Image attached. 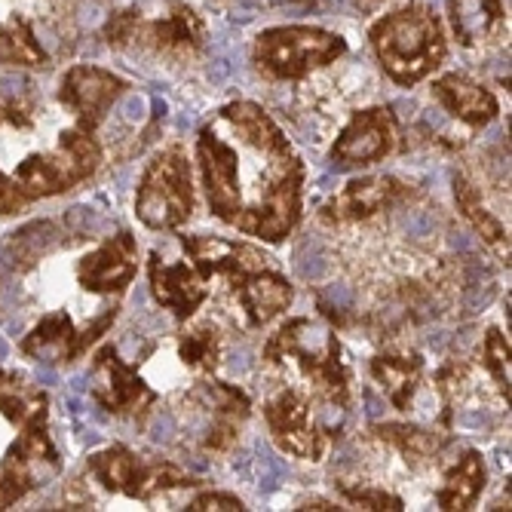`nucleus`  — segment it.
I'll use <instances>...</instances> for the list:
<instances>
[{
	"label": "nucleus",
	"mask_w": 512,
	"mask_h": 512,
	"mask_svg": "<svg viewBox=\"0 0 512 512\" xmlns=\"http://www.w3.org/2000/svg\"><path fill=\"white\" fill-rule=\"evenodd\" d=\"M396 138H399L396 120L387 108H365V111L353 114L350 123L341 129L329 157L344 169L371 166V163L384 160L387 154H393Z\"/></svg>",
	"instance_id": "nucleus-13"
},
{
	"label": "nucleus",
	"mask_w": 512,
	"mask_h": 512,
	"mask_svg": "<svg viewBox=\"0 0 512 512\" xmlns=\"http://www.w3.org/2000/svg\"><path fill=\"white\" fill-rule=\"evenodd\" d=\"M488 482V470H485V460L479 451H463L454 467L445 473L439 491H436V506L445 512L454 509H473L476 500L482 497Z\"/></svg>",
	"instance_id": "nucleus-24"
},
{
	"label": "nucleus",
	"mask_w": 512,
	"mask_h": 512,
	"mask_svg": "<svg viewBox=\"0 0 512 512\" xmlns=\"http://www.w3.org/2000/svg\"><path fill=\"white\" fill-rule=\"evenodd\" d=\"M433 96L439 99V105L460 123H467L473 129L488 126L497 114L500 105L494 99V92L485 89L482 83L463 77V74H442L433 83Z\"/></svg>",
	"instance_id": "nucleus-20"
},
{
	"label": "nucleus",
	"mask_w": 512,
	"mask_h": 512,
	"mask_svg": "<svg viewBox=\"0 0 512 512\" xmlns=\"http://www.w3.org/2000/svg\"><path fill=\"white\" fill-rule=\"evenodd\" d=\"M89 393L108 414L129 417V421H145L151 408L157 405L154 387L138 375L132 365H126L114 344L96 350L89 365Z\"/></svg>",
	"instance_id": "nucleus-10"
},
{
	"label": "nucleus",
	"mask_w": 512,
	"mask_h": 512,
	"mask_svg": "<svg viewBox=\"0 0 512 512\" xmlns=\"http://www.w3.org/2000/svg\"><path fill=\"white\" fill-rule=\"evenodd\" d=\"M341 494L356 509H375V512H402L405 503L399 494L375 485H341Z\"/></svg>",
	"instance_id": "nucleus-31"
},
{
	"label": "nucleus",
	"mask_w": 512,
	"mask_h": 512,
	"mask_svg": "<svg viewBox=\"0 0 512 512\" xmlns=\"http://www.w3.org/2000/svg\"><path fill=\"white\" fill-rule=\"evenodd\" d=\"M197 166L209 212L240 234L283 243L301 221L307 169L261 105H224L197 135Z\"/></svg>",
	"instance_id": "nucleus-1"
},
{
	"label": "nucleus",
	"mask_w": 512,
	"mask_h": 512,
	"mask_svg": "<svg viewBox=\"0 0 512 512\" xmlns=\"http://www.w3.org/2000/svg\"><path fill=\"white\" fill-rule=\"evenodd\" d=\"M50 56L22 16L0 22V68H46Z\"/></svg>",
	"instance_id": "nucleus-27"
},
{
	"label": "nucleus",
	"mask_w": 512,
	"mask_h": 512,
	"mask_svg": "<svg viewBox=\"0 0 512 512\" xmlns=\"http://www.w3.org/2000/svg\"><path fill=\"white\" fill-rule=\"evenodd\" d=\"M135 43L160 56H197L206 50V22L181 0H169V10L157 19H138Z\"/></svg>",
	"instance_id": "nucleus-15"
},
{
	"label": "nucleus",
	"mask_w": 512,
	"mask_h": 512,
	"mask_svg": "<svg viewBox=\"0 0 512 512\" xmlns=\"http://www.w3.org/2000/svg\"><path fill=\"white\" fill-rule=\"evenodd\" d=\"M99 166H102V145L96 132L74 123L59 135V142L50 151H37L25 157L16 166L13 178L28 200H40L77 188L80 181L96 175Z\"/></svg>",
	"instance_id": "nucleus-4"
},
{
	"label": "nucleus",
	"mask_w": 512,
	"mask_h": 512,
	"mask_svg": "<svg viewBox=\"0 0 512 512\" xmlns=\"http://www.w3.org/2000/svg\"><path fill=\"white\" fill-rule=\"evenodd\" d=\"M368 371H371V381H375L381 393L390 399V405L396 411H408L414 405L417 390L424 387L427 365H424V356L414 350H387L371 359Z\"/></svg>",
	"instance_id": "nucleus-19"
},
{
	"label": "nucleus",
	"mask_w": 512,
	"mask_h": 512,
	"mask_svg": "<svg viewBox=\"0 0 512 512\" xmlns=\"http://www.w3.org/2000/svg\"><path fill=\"white\" fill-rule=\"evenodd\" d=\"M37 111H40V105H37V96L31 92V86L0 80V126L25 132L34 126Z\"/></svg>",
	"instance_id": "nucleus-29"
},
{
	"label": "nucleus",
	"mask_w": 512,
	"mask_h": 512,
	"mask_svg": "<svg viewBox=\"0 0 512 512\" xmlns=\"http://www.w3.org/2000/svg\"><path fill=\"white\" fill-rule=\"evenodd\" d=\"M28 203L31 200L25 197V191L16 184V178H10L7 172H0V215H16Z\"/></svg>",
	"instance_id": "nucleus-34"
},
{
	"label": "nucleus",
	"mask_w": 512,
	"mask_h": 512,
	"mask_svg": "<svg viewBox=\"0 0 512 512\" xmlns=\"http://www.w3.org/2000/svg\"><path fill=\"white\" fill-rule=\"evenodd\" d=\"M227 286L237 295L240 310L252 329H261V325L273 322L279 313H286L295 298L292 283L273 267H258L249 273H240L234 279H227Z\"/></svg>",
	"instance_id": "nucleus-17"
},
{
	"label": "nucleus",
	"mask_w": 512,
	"mask_h": 512,
	"mask_svg": "<svg viewBox=\"0 0 512 512\" xmlns=\"http://www.w3.org/2000/svg\"><path fill=\"white\" fill-rule=\"evenodd\" d=\"M368 40L381 68L399 86H414L430 77L448 50L442 19L424 4H408L378 19L368 31Z\"/></svg>",
	"instance_id": "nucleus-3"
},
{
	"label": "nucleus",
	"mask_w": 512,
	"mask_h": 512,
	"mask_svg": "<svg viewBox=\"0 0 512 512\" xmlns=\"http://www.w3.org/2000/svg\"><path fill=\"white\" fill-rule=\"evenodd\" d=\"M264 362L273 368L292 365L310 393L335 411H347L350 405V371L341 356L338 335L319 319H289L270 335L264 347Z\"/></svg>",
	"instance_id": "nucleus-2"
},
{
	"label": "nucleus",
	"mask_w": 512,
	"mask_h": 512,
	"mask_svg": "<svg viewBox=\"0 0 512 512\" xmlns=\"http://www.w3.org/2000/svg\"><path fill=\"white\" fill-rule=\"evenodd\" d=\"M148 283L154 301L172 310L178 322H188L209 298V279L194 264H169L157 252L148 258Z\"/></svg>",
	"instance_id": "nucleus-16"
},
{
	"label": "nucleus",
	"mask_w": 512,
	"mask_h": 512,
	"mask_svg": "<svg viewBox=\"0 0 512 512\" xmlns=\"http://www.w3.org/2000/svg\"><path fill=\"white\" fill-rule=\"evenodd\" d=\"M138 19H142V13H138V10L114 13L105 22V28H102L108 46H117V50H123V46H132L135 43V31H138Z\"/></svg>",
	"instance_id": "nucleus-32"
},
{
	"label": "nucleus",
	"mask_w": 512,
	"mask_h": 512,
	"mask_svg": "<svg viewBox=\"0 0 512 512\" xmlns=\"http://www.w3.org/2000/svg\"><path fill=\"white\" fill-rule=\"evenodd\" d=\"M181 246L188 252L191 264L209 279V276H224L234 279L240 273L258 270V267H270V258L252 246V243H240V240H224V237H209V234H191L181 237Z\"/></svg>",
	"instance_id": "nucleus-18"
},
{
	"label": "nucleus",
	"mask_w": 512,
	"mask_h": 512,
	"mask_svg": "<svg viewBox=\"0 0 512 512\" xmlns=\"http://www.w3.org/2000/svg\"><path fill=\"white\" fill-rule=\"evenodd\" d=\"M129 89L123 77L96 65H74L59 83V102L74 114V123L96 132L114 102Z\"/></svg>",
	"instance_id": "nucleus-11"
},
{
	"label": "nucleus",
	"mask_w": 512,
	"mask_h": 512,
	"mask_svg": "<svg viewBox=\"0 0 512 512\" xmlns=\"http://www.w3.org/2000/svg\"><path fill=\"white\" fill-rule=\"evenodd\" d=\"M298 509H341V506L332 503V500H307V503H301Z\"/></svg>",
	"instance_id": "nucleus-35"
},
{
	"label": "nucleus",
	"mask_w": 512,
	"mask_h": 512,
	"mask_svg": "<svg viewBox=\"0 0 512 512\" xmlns=\"http://www.w3.org/2000/svg\"><path fill=\"white\" fill-rule=\"evenodd\" d=\"M411 197V188L396 175H365L347 181L338 194L325 200L322 221L325 224H353V221H368L387 209H396L402 200Z\"/></svg>",
	"instance_id": "nucleus-12"
},
{
	"label": "nucleus",
	"mask_w": 512,
	"mask_h": 512,
	"mask_svg": "<svg viewBox=\"0 0 512 512\" xmlns=\"http://www.w3.org/2000/svg\"><path fill=\"white\" fill-rule=\"evenodd\" d=\"M454 203L460 209V215L470 221V227L485 240V246L509 264V230L503 227V221L488 209V203L482 200L479 188L467 178V175H454Z\"/></svg>",
	"instance_id": "nucleus-23"
},
{
	"label": "nucleus",
	"mask_w": 512,
	"mask_h": 512,
	"mask_svg": "<svg viewBox=\"0 0 512 512\" xmlns=\"http://www.w3.org/2000/svg\"><path fill=\"white\" fill-rule=\"evenodd\" d=\"M347 53L341 34L316 25H283L267 28L255 37L252 62L258 74L270 80H301L310 71L335 65Z\"/></svg>",
	"instance_id": "nucleus-5"
},
{
	"label": "nucleus",
	"mask_w": 512,
	"mask_h": 512,
	"mask_svg": "<svg viewBox=\"0 0 512 512\" xmlns=\"http://www.w3.org/2000/svg\"><path fill=\"white\" fill-rule=\"evenodd\" d=\"M86 476L96 482L105 494H123L129 500H157L160 494L197 488L200 479L184 473L169 460H148L129 451L126 445H111L86 460Z\"/></svg>",
	"instance_id": "nucleus-6"
},
{
	"label": "nucleus",
	"mask_w": 512,
	"mask_h": 512,
	"mask_svg": "<svg viewBox=\"0 0 512 512\" xmlns=\"http://www.w3.org/2000/svg\"><path fill=\"white\" fill-rule=\"evenodd\" d=\"M221 350L224 344L215 322H194L191 329L178 335V359L194 375H215V368L221 365Z\"/></svg>",
	"instance_id": "nucleus-28"
},
{
	"label": "nucleus",
	"mask_w": 512,
	"mask_h": 512,
	"mask_svg": "<svg viewBox=\"0 0 512 512\" xmlns=\"http://www.w3.org/2000/svg\"><path fill=\"white\" fill-rule=\"evenodd\" d=\"M135 215L151 230H175L194 215V175L181 148L160 151L135 194Z\"/></svg>",
	"instance_id": "nucleus-7"
},
{
	"label": "nucleus",
	"mask_w": 512,
	"mask_h": 512,
	"mask_svg": "<svg viewBox=\"0 0 512 512\" xmlns=\"http://www.w3.org/2000/svg\"><path fill=\"white\" fill-rule=\"evenodd\" d=\"M138 273V243L129 230L108 237L99 249L80 258L77 283L89 295H123Z\"/></svg>",
	"instance_id": "nucleus-14"
},
{
	"label": "nucleus",
	"mask_w": 512,
	"mask_h": 512,
	"mask_svg": "<svg viewBox=\"0 0 512 512\" xmlns=\"http://www.w3.org/2000/svg\"><path fill=\"white\" fill-rule=\"evenodd\" d=\"M264 421H267L273 445L283 454L295 460H310V463H319L329 454L332 433L329 427H322V421L313 411V402L304 390L279 387L264 402Z\"/></svg>",
	"instance_id": "nucleus-9"
},
{
	"label": "nucleus",
	"mask_w": 512,
	"mask_h": 512,
	"mask_svg": "<svg viewBox=\"0 0 512 512\" xmlns=\"http://www.w3.org/2000/svg\"><path fill=\"white\" fill-rule=\"evenodd\" d=\"M62 473L59 451L50 439L46 417L28 421L16 430L7 454L0 457V509H10L34 488H43Z\"/></svg>",
	"instance_id": "nucleus-8"
},
{
	"label": "nucleus",
	"mask_w": 512,
	"mask_h": 512,
	"mask_svg": "<svg viewBox=\"0 0 512 512\" xmlns=\"http://www.w3.org/2000/svg\"><path fill=\"white\" fill-rule=\"evenodd\" d=\"M77 325L65 310L46 313L34 329L22 338V353L31 359H46V362H74L80 359L77 353Z\"/></svg>",
	"instance_id": "nucleus-22"
},
{
	"label": "nucleus",
	"mask_w": 512,
	"mask_h": 512,
	"mask_svg": "<svg viewBox=\"0 0 512 512\" xmlns=\"http://www.w3.org/2000/svg\"><path fill=\"white\" fill-rule=\"evenodd\" d=\"M50 414V399L43 390L31 387L16 371L0 368V417L13 427H25L28 421Z\"/></svg>",
	"instance_id": "nucleus-25"
},
{
	"label": "nucleus",
	"mask_w": 512,
	"mask_h": 512,
	"mask_svg": "<svg viewBox=\"0 0 512 512\" xmlns=\"http://www.w3.org/2000/svg\"><path fill=\"white\" fill-rule=\"evenodd\" d=\"M368 436L387 445L390 451H396L411 470L433 467L439 454L451 445V436L414 427V424H375V427H368Z\"/></svg>",
	"instance_id": "nucleus-21"
},
{
	"label": "nucleus",
	"mask_w": 512,
	"mask_h": 512,
	"mask_svg": "<svg viewBox=\"0 0 512 512\" xmlns=\"http://www.w3.org/2000/svg\"><path fill=\"white\" fill-rule=\"evenodd\" d=\"M482 368L497 387L500 399L509 405V338L500 329H488L482 341Z\"/></svg>",
	"instance_id": "nucleus-30"
},
{
	"label": "nucleus",
	"mask_w": 512,
	"mask_h": 512,
	"mask_svg": "<svg viewBox=\"0 0 512 512\" xmlns=\"http://www.w3.org/2000/svg\"><path fill=\"white\" fill-rule=\"evenodd\" d=\"M191 512H243V500L234 494H224V491H206L200 497H194L188 503Z\"/></svg>",
	"instance_id": "nucleus-33"
},
{
	"label": "nucleus",
	"mask_w": 512,
	"mask_h": 512,
	"mask_svg": "<svg viewBox=\"0 0 512 512\" xmlns=\"http://www.w3.org/2000/svg\"><path fill=\"white\" fill-rule=\"evenodd\" d=\"M451 25L463 46H479L503 25L500 0H451Z\"/></svg>",
	"instance_id": "nucleus-26"
}]
</instances>
